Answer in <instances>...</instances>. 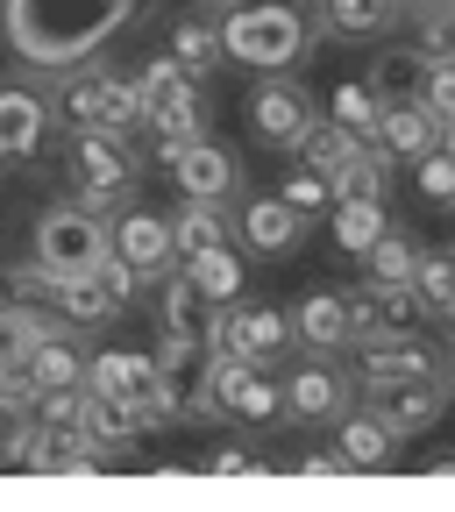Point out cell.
Here are the masks:
<instances>
[{"label": "cell", "instance_id": "3", "mask_svg": "<svg viewBox=\"0 0 455 512\" xmlns=\"http://www.w3.org/2000/svg\"><path fill=\"white\" fill-rule=\"evenodd\" d=\"M57 121L72 128H107V136H136L143 128V93H136V72H114V64H72L50 100Z\"/></svg>", "mask_w": 455, "mask_h": 512}, {"label": "cell", "instance_id": "10", "mask_svg": "<svg viewBox=\"0 0 455 512\" xmlns=\"http://www.w3.org/2000/svg\"><path fill=\"white\" fill-rule=\"evenodd\" d=\"M313 121H320V100L299 79H285V72H271L249 93V128H256V143H271V150H292Z\"/></svg>", "mask_w": 455, "mask_h": 512}, {"label": "cell", "instance_id": "35", "mask_svg": "<svg viewBox=\"0 0 455 512\" xmlns=\"http://www.w3.org/2000/svg\"><path fill=\"white\" fill-rule=\"evenodd\" d=\"M356 143H363V136H349L342 121H328V114H320V121L306 128V136L292 143V157H299L306 171H328V178H335V164H342V157H349Z\"/></svg>", "mask_w": 455, "mask_h": 512}, {"label": "cell", "instance_id": "25", "mask_svg": "<svg viewBox=\"0 0 455 512\" xmlns=\"http://www.w3.org/2000/svg\"><path fill=\"white\" fill-rule=\"evenodd\" d=\"M335 456H342V470H384V463H399V434L384 427L370 406H356V413H342Z\"/></svg>", "mask_w": 455, "mask_h": 512}, {"label": "cell", "instance_id": "51", "mask_svg": "<svg viewBox=\"0 0 455 512\" xmlns=\"http://www.w3.org/2000/svg\"><path fill=\"white\" fill-rule=\"evenodd\" d=\"M399 8H406V0H399Z\"/></svg>", "mask_w": 455, "mask_h": 512}, {"label": "cell", "instance_id": "11", "mask_svg": "<svg viewBox=\"0 0 455 512\" xmlns=\"http://www.w3.org/2000/svg\"><path fill=\"white\" fill-rule=\"evenodd\" d=\"M363 406L392 427L399 441H413V434H427L455 406V392H448V377H406V384H377V392H363Z\"/></svg>", "mask_w": 455, "mask_h": 512}, {"label": "cell", "instance_id": "30", "mask_svg": "<svg viewBox=\"0 0 455 512\" xmlns=\"http://www.w3.org/2000/svg\"><path fill=\"white\" fill-rule=\"evenodd\" d=\"M164 221H171V249H178V256L228 242V207H214V200H185V207L164 214Z\"/></svg>", "mask_w": 455, "mask_h": 512}, {"label": "cell", "instance_id": "32", "mask_svg": "<svg viewBox=\"0 0 455 512\" xmlns=\"http://www.w3.org/2000/svg\"><path fill=\"white\" fill-rule=\"evenodd\" d=\"M328 221H335V249H349V256H363L384 228H392L384 221V200H335Z\"/></svg>", "mask_w": 455, "mask_h": 512}, {"label": "cell", "instance_id": "37", "mask_svg": "<svg viewBox=\"0 0 455 512\" xmlns=\"http://www.w3.org/2000/svg\"><path fill=\"white\" fill-rule=\"evenodd\" d=\"M328 107H335L328 121H342V128H349V136H363V143L377 136V107H384V100H377V86H370V79H342Z\"/></svg>", "mask_w": 455, "mask_h": 512}, {"label": "cell", "instance_id": "41", "mask_svg": "<svg viewBox=\"0 0 455 512\" xmlns=\"http://www.w3.org/2000/svg\"><path fill=\"white\" fill-rule=\"evenodd\" d=\"M207 470H221V477H256V470H271V456H264V448H256V441L242 434V441H221V448H214V456H207Z\"/></svg>", "mask_w": 455, "mask_h": 512}, {"label": "cell", "instance_id": "16", "mask_svg": "<svg viewBox=\"0 0 455 512\" xmlns=\"http://www.w3.org/2000/svg\"><path fill=\"white\" fill-rule=\"evenodd\" d=\"M86 328H72V320H43V335H36V349H29V377H36V392H57V384H86Z\"/></svg>", "mask_w": 455, "mask_h": 512}, {"label": "cell", "instance_id": "44", "mask_svg": "<svg viewBox=\"0 0 455 512\" xmlns=\"http://www.w3.org/2000/svg\"><path fill=\"white\" fill-rule=\"evenodd\" d=\"M29 420H36V413H22V406H8V399H0V463H22Z\"/></svg>", "mask_w": 455, "mask_h": 512}, {"label": "cell", "instance_id": "18", "mask_svg": "<svg viewBox=\"0 0 455 512\" xmlns=\"http://www.w3.org/2000/svg\"><path fill=\"white\" fill-rule=\"evenodd\" d=\"M434 136H441V121H434L413 93H392V100L377 107V136H370V143L399 164V157H427V150H434Z\"/></svg>", "mask_w": 455, "mask_h": 512}, {"label": "cell", "instance_id": "6", "mask_svg": "<svg viewBox=\"0 0 455 512\" xmlns=\"http://www.w3.org/2000/svg\"><path fill=\"white\" fill-rule=\"evenodd\" d=\"M164 285V306H157V328H164V342H157V363H164V377H178L185 363H200L207 356V335H214V299L200 292V285H192L178 264L157 278Z\"/></svg>", "mask_w": 455, "mask_h": 512}, {"label": "cell", "instance_id": "48", "mask_svg": "<svg viewBox=\"0 0 455 512\" xmlns=\"http://www.w3.org/2000/svg\"><path fill=\"white\" fill-rule=\"evenodd\" d=\"M207 8H228V0H207Z\"/></svg>", "mask_w": 455, "mask_h": 512}, {"label": "cell", "instance_id": "52", "mask_svg": "<svg viewBox=\"0 0 455 512\" xmlns=\"http://www.w3.org/2000/svg\"><path fill=\"white\" fill-rule=\"evenodd\" d=\"M448 207H455V200H448Z\"/></svg>", "mask_w": 455, "mask_h": 512}, {"label": "cell", "instance_id": "22", "mask_svg": "<svg viewBox=\"0 0 455 512\" xmlns=\"http://www.w3.org/2000/svg\"><path fill=\"white\" fill-rule=\"evenodd\" d=\"M292 342L306 356H342L349 349V306H342V292H306L292 306Z\"/></svg>", "mask_w": 455, "mask_h": 512}, {"label": "cell", "instance_id": "23", "mask_svg": "<svg viewBox=\"0 0 455 512\" xmlns=\"http://www.w3.org/2000/svg\"><path fill=\"white\" fill-rule=\"evenodd\" d=\"M86 384L93 392H114V399H143L164 384V363L143 356V349H100V356H86Z\"/></svg>", "mask_w": 455, "mask_h": 512}, {"label": "cell", "instance_id": "38", "mask_svg": "<svg viewBox=\"0 0 455 512\" xmlns=\"http://www.w3.org/2000/svg\"><path fill=\"white\" fill-rule=\"evenodd\" d=\"M278 200H285V207H292L299 221H320V214L335 207V178H328V171H306V164H299V171L285 178V192H278Z\"/></svg>", "mask_w": 455, "mask_h": 512}, {"label": "cell", "instance_id": "4", "mask_svg": "<svg viewBox=\"0 0 455 512\" xmlns=\"http://www.w3.org/2000/svg\"><path fill=\"white\" fill-rule=\"evenodd\" d=\"M136 93H143V128L157 136V150L207 136V93H200V79H192L171 50L150 57L143 72H136Z\"/></svg>", "mask_w": 455, "mask_h": 512}, {"label": "cell", "instance_id": "2", "mask_svg": "<svg viewBox=\"0 0 455 512\" xmlns=\"http://www.w3.org/2000/svg\"><path fill=\"white\" fill-rule=\"evenodd\" d=\"M313 8L306 0H249V8H228L221 22V50L249 72H292V64L313 50Z\"/></svg>", "mask_w": 455, "mask_h": 512}, {"label": "cell", "instance_id": "21", "mask_svg": "<svg viewBox=\"0 0 455 512\" xmlns=\"http://www.w3.org/2000/svg\"><path fill=\"white\" fill-rule=\"evenodd\" d=\"M235 235H242V249L249 256H292L299 242H306V221L278 200H242V221H235Z\"/></svg>", "mask_w": 455, "mask_h": 512}, {"label": "cell", "instance_id": "12", "mask_svg": "<svg viewBox=\"0 0 455 512\" xmlns=\"http://www.w3.org/2000/svg\"><path fill=\"white\" fill-rule=\"evenodd\" d=\"M349 399H356V377H349V363L335 370L328 356H306V363L285 377V413H292V420H306V427H320V420H342V413H349Z\"/></svg>", "mask_w": 455, "mask_h": 512}, {"label": "cell", "instance_id": "29", "mask_svg": "<svg viewBox=\"0 0 455 512\" xmlns=\"http://www.w3.org/2000/svg\"><path fill=\"white\" fill-rule=\"evenodd\" d=\"M384 185H392V157L377 143H356L335 164V200H384Z\"/></svg>", "mask_w": 455, "mask_h": 512}, {"label": "cell", "instance_id": "50", "mask_svg": "<svg viewBox=\"0 0 455 512\" xmlns=\"http://www.w3.org/2000/svg\"><path fill=\"white\" fill-rule=\"evenodd\" d=\"M0 164H8V157H0Z\"/></svg>", "mask_w": 455, "mask_h": 512}, {"label": "cell", "instance_id": "27", "mask_svg": "<svg viewBox=\"0 0 455 512\" xmlns=\"http://www.w3.org/2000/svg\"><path fill=\"white\" fill-rule=\"evenodd\" d=\"M178 271L200 285L214 306H228V299H242L249 292V271H242V249H228V242H214V249H192V256H178Z\"/></svg>", "mask_w": 455, "mask_h": 512}, {"label": "cell", "instance_id": "17", "mask_svg": "<svg viewBox=\"0 0 455 512\" xmlns=\"http://www.w3.org/2000/svg\"><path fill=\"white\" fill-rule=\"evenodd\" d=\"M256 363H242V356H200V377H192V392H185V427H214V420H228V406H235V392H242V377H249Z\"/></svg>", "mask_w": 455, "mask_h": 512}, {"label": "cell", "instance_id": "26", "mask_svg": "<svg viewBox=\"0 0 455 512\" xmlns=\"http://www.w3.org/2000/svg\"><path fill=\"white\" fill-rule=\"evenodd\" d=\"M86 441L100 448V456L107 463H121V448L128 441H136L143 434V420H136V399H114V392H93V384H86Z\"/></svg>", "mask_w": 455, "mask_h": 512}, {"label": "cell", "instance_id": "9", "mask_svg": "<svg viewBox=\"0 0 455 512\" xmlns=\"http://www.w3.org/2000/svg\"><path fill=\"white\" fill-rule=\"evenodd\" d=\"M164 171L185 200H214V207H235L242 200V157L214 136H192V143H171L164 150Z\"/></svg>", "mask_w": 455, "mask_h": 512}, {"label": "cell", "instance_id": "20", "mask_svg": "<svg viewBox=\"0 0 455 512\" xmlns=\"http://www.w3.org/2000/svg\"><path fill=\"white\" fill-rule=\"evenodd\" d=\"M22 470H107V456L86 441V427H50V420H29Z\"/></svg>", "mask_w": 455, "mask_h": 512}, {"label": "cell", "instance_id": "33", "mask_svg": "<svg viewBox=\"0 0 455 512\" xmlns=\"http://www.w3.org/2000/svg\"><path fill=\"white\" fill-rule=\"evenodd\" d=\"M413 264H420V242H413L406 228H384V235L363 249V278H384V285H406Z\"/></svg>", "mask_w": 455, "mask_h": 512}, {"label": "cell", "instance_id": "46", "mask_svg": "<svg viewBox=\"0 0 455 512\" xmlns=\"http://www.w3.org/2000/svg\"><path fill=\"white\" fill-rule=\"evenodd\" d=\"M434 150H441V157H455V114L441 121V136H434Z\"/></svg>", "mask_w": 455, "mask_h": 512}, {"label": "cell", "instance_id": "39", "mask_svg": "<svg viewBox=\"0 0 455 512\" xmlns=\"http://www.w3.org/2000/svg\"><path fill=\"white\" fill-rule=\"evenodd\" d=\"M413 100H420V107H427L434 121H448V114H455V57H420Z\"/></svg>", "mask_w": 455, "mask_h": 512}, {"label": "cell", "instance_id": "15", "mask_svg": "<svg viewBox=\"0 0 455 512\" xmlns=\"http://www.w3.org/2000/svg\"><path fill=\"white\" fill-rule=\"evenodd\" d=\"M114 256L128 271H143V278H164L178 264V249H171V221L164 214H143V207H128L114 214Z\"/></svg>", "mask_w": 455, "mask_h": 512}, {"label": "cell", "instance_id": "34", "mask_svg": "<svg viewBox=\"0 0 455 512\" xmlns=\"http://www.w3.org/2000/svg\"><path fill=\"white\" fill-rule=\"evenodd\" d=\"M43 306H22V299H0V370H15V363H29V349H36V335H43Z\"/></svg>", "mask_w": 455, "mask_h": 512}, {"label": "cell", "instance_id": "40", "mask_svg": "<svg viewBox=\"0 0 455 512\" xmlns=\"http://www.w3.org/2000/svg\"><path fill=\"white\" fill-rule=\"evenodd\" d=\"M0 285H8V299L43 306V313H50V299H57V271H43L36 256H29V264H8V271H0Z\"/></svg>", "mask_w": 455, "mask_h": 512}, {"label": "cell", "instance_id": "1", "mask_svg": "<svg viewBox=\"0 0 455 512\" xmlns=\"http://www.w3.org/2000/svg\"><path fill=\"white\" fill-rule=\"evenodd\" d=\"M143 0H0V36L29 72H72L93 64Z\"/></svg>", "mask_w": 455, "mask_h": 512}, {"label": "cell", "instance_id": "13", "mask_svg": "<svg viewBox=\"0 0 455 512\" xmlns=\"http://www.w3.org/2000/svg\"><path fill=\"white\" fill-rule=\"evenodd\" d=\"M64 164H72V185H143L136 143H128V136H107V128H72Z\"/></svg>", "mask_w": 455, "mask_h": 512}, {"label": "cell", "instance_id": "49", "mask_svg": "<svg viewBox=\"0 0 455 512\" xmlns=\"http://www.w3.org/2000/svg\"><path fill=\"white\" fill-rule=\"evenodd\" d=\"M448 335H455V313H448Z\"/></svg>", "mask_w": 455, "mask_h": 512}, {"label": "cell", "instance_id": "5", "mask_svg": "<svg viewBox=\"0 0 455 512\" xmlns=\"http://www.w3.org/2000/svg\"><path fill=\"white\" fill-rule=\"evenodd\" d=\"M107 249H114V221L86 214L79 200L43 207V221H36V264H43V271H57V278L100 271V264H107Z\"/></svg>", "mask_w": 455, "mask_h": 512}, {"label": "cell", "instance_id": "45", "mask_svg": "<svg viewBox=\"0 0 455 512\" xmlns=\"http://www.w3.org/2000/svg\"><path fill=\"white\" fill-rule=\"evenodd\" d=\"M292 470L299 477H342V456H335V448H313V456H299Z\"/></svg>", "mask_w": 455, "mask_h": 512}, {"label": "cell", "instance_id": "14", "mask_svg": "<svg viewBox=\"0 0 455 512\" xmlns=\"http://www.w3.org/2000/svg\"><path fill=\"white\" fill-rule=\"evenodd\" d=\"M342 306H349V342L399 335V328H413V320H420L413 285H384V278H356V285L342 292Z\"/></svg>", "mask_w": 455, "mask_h": 512}, {"label": "cell", "instance_id": "47", "mask_svg": "<svg viewBox=\"0 0 455 512\" xmlns=\"http://www.w3.org/2000/svg\"><path fill=\"white\" fill-rule=\"evenodd\" d=\"M448 392H455V356H448Z\"/></svg>", "mask_w": 455, "mask_h": 512}, {"label": "cell", "instance_id": "19", "mask_svg": "<svg viewBox=\"0 0 455 512\" xmlns=\"http://www.w3.org/2000/svg\"><path fill=\"white\" fill-rule=\"evenodd\" d=\"M50 150V100L29 86H0V157H43Z\"/></svg>", "mask_w": 455, "mask_h": 512}, {"label": "cell", "instance_id": "42", "mask_svg": "<svg viewBox=\"0 0 455 512\" xmlns=\"http://www.w3.org/2000/svg\"><path fill=\"white\" fill-rule=\"evenodd\" d=\"M36 420L79 427V420H86V384H57V392H43V399H36Z\"/></svg>", "mask_w": 455, "mask_h": 512}, {"label": "cell", "instance_id": "8", "mask_svg": "<svg viewBox=\"0 0 455 512\" xmlns=\"http://www.w3.org/2000/svg\"><path fill=\"white\" fill-rule=\"evenodd\" d=\"M207 349L214 356H242V363H256V370H271L285 349H299L292 342V313H278V306H221L214 313V335H207Z\"/></svg>", "mask_w": 455, "mask_h": 512}, {"label": "cell", "instance_id": "28", "mask_svg": "<svg viewBox=\"0 0 455 512\" xmlns=\"http://www.w3.org/2000/svg\"><path fill=\"white\" fill-rule=\"evenodd\" d=\"M171 57L185 64L192 79L221 72V64H228V50H221V22H214V15H178V22H171Z\"/></svg>", "mask_w": 455, "mask_h": 512}, {"label": "cell", "instance_id": "24", "mask_svg": "<svg viewBox=\"0 0 455 512\" xmlns=\"http://www.w3.org/2000/svg\"><path fill=\"white\" fill-rule=\"evenodd\" d=\"M313 8V29L320 36H349V43H363V36H384L406 8L399 0H306Z\"/></svg>", "mask_w": 455, "mask_h": 512}, {"label": "cell", "instance_id": "31", "mask_svg": "<svg viewBox=\"0 0 455 512\" xmlns=\"http://www.w3.org/2000/svg\"><path fill=\"white\" fill-rule=\"evenodd\" d=\"M413 299H420V313H455V249H420V264H413Z\"/></svg>", "mask_w": 455, "mask_h": 512}, {"label": "cell", "instance_id": "43", "mask_svg": "<svg viewBox=\"0 0 455 512\" xmlns=\"http://www.w3.org/2000/svg\"><path fill=\"white\" fill-rule=\"evenodd\" d=\"M420 164V200H434V207H448L455 200V157H441V150H427V157H413Z\"/></svg>", "mask_w": 455, "mask_h": 512}, {"label": "cell", "instance_id": "7", "mask_svg": "<svg viewBox=\"0 0 455 512\" xmlns=\"http://www.w3.org/2000/svg\"><path fill=\"white\" fill-rule=\"evenodd\" d=\"M136 292H143V271H128L121 256L107 249V264H100V271H72V278H57L50 313L93 335V328H107V320H121L128 306H136Z\"/></svg>", "mask_w": 455, "mask_h": 512}, {"label": "cell", "instance_id": "36", "mask_svg": "<svg viewBox=\"0 0 455 512\" xmlns=\"http://www.w3.org/2000/svg\"><path fill=\"white\" fill-rule=\"evenodd\" d=\"M278 413H285V384H278L271 370H249V377H242V392H235V406H228V420L264 427V420H278Z\"/></svg>", "mask_w": 455, "mask_h": 512}]
</instances>
